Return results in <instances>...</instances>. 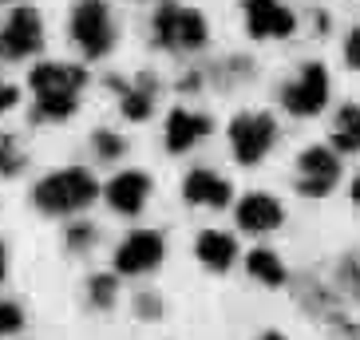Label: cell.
Segmentation results:
<instances>
[{"label":"cell","instance_id":"3957f363","mask_svg":"<svg viewBox=\"0 0 360 340\" xmlns=\"http://www.w3.org/2000/svg\"><path fill=\"white\" fill-rule=\"evenodd\" d=\"M274 138H277L274 119L262 115V111H245V115H238L230 123V147L238 155V162H245V166L262 162L269 155V147H274Z\"/></svg>","mask_w":360,"mask_h":340},{"label":"cell","instance_id":"d6986e66","mask_svg":"<svg viewBox=\"0 0 360 340\" xmlns=\"http://www.w3.org/2000/svg\"><path fill=\"white\" fill-rule=\"evenodd\" d=\"M24 166V155H20V143L12 135H0V174H16Z\"/></svg>","mask_w":360,"mask_h":340},{"label":"cell","instance_id":"7402d4cb","mask_svg":"<svg viewBox=\"0 0 360 340\" xmlns=\"http://www.w3.org/2000/svg\"><path fill=\"white\" fill-rule=\"evenodd\" d=\"M96 150L103 155V159H115V155H123V138H115L111 131H99V135H96Z\"/></svg>","mask_w":360,"mask_h":340},{"label":"cell","instance_id":"4fadbf2b","mask_svg":"<svg viewBox=\"0 0 360 340\" xmlns=\"http://www.w3.org/2000/svg\"><path fill=\"white\" fill-rule=\"evenodd\" d=\"M206 131H210V119L198 115V111L179 107V111H170V119H167V150L182 155V150H191Z\"/></svg>","mask_w":360,"mask_h":340},{"label":"cell","instance_id":"9a60e30c","mask_svg":"<svg viewBox=\"0 0 360 340\" xmlns=\"http://www.w3.org/2000/svg\"><path fill=\"white\" fill-rule=\"evenodd\" d=\"M198 261L206 269H230V261L238 257V245H233V237L230 234H222V230H206V234H198Z\"/></svg>","mask_w":360,"mask_h":340},{"label":"cell","instance_id":"7c38bea8","mask_svg":"<svg viewBox=\"0 0 360 340\" xmlns=\"http://www.w3.org/2000/svg\"><path fill=\"white\" fill-rule=\"evenodd\" d=\"M147 194H150V178L139 174V170H123L107 182V202L119 214H139L147 206Z\"/></svg>","mask_w":360,"mask_h":340},{"label":"cell","instance_id":"2e32d148","mask_svg":"<svg viewBox=\"0 0 360 340\" xmlns=\"http://www.w3.org/2000/svg\"><path fill=\"white\" fill-rule=\"evenodd\" d=\"M333 143H337V150H360V107L356 103L337 111V119H333Z\"/></svg>","mask_w":360,"mask_h":340},{"label":"cell","instance_id":"6da1fadb","mask_svg":"<svg viewBox=\"0 0 360 340\" xmlns=\"http://www.w3.org/2000/svg\"><path fill=\"white\" fill-rule=\"evenodd\" d=\"M96 194H99V186L84 166H68V170L48 174L36 186V206L48 214H75V210H84Z\"/></svg>","mask_w":360,"mask_h":340},{"label":"cell","instance_id":"e0dca14e","mask_svg":"<svg viewBox=\"0 0 360 340\" xmlns=\"http://www.w3.org/2000/svg\"><path fill=\"white\" fill-rule=\"evenodd\" d=\"M245 266H250V273H254L257 281H265V285H281V281H285V266L277 261L274 249H254V254L245 257Z\"/></svg>","mask_w":360,"mask_h":340},{"label":"cell","instance_id":"ffe728a7","mask_svg":"<svg viewBox=\"0 0 360 340\" xmlns=\"http://www.w3.org/2000/svg\"><path fill=\"white\" fill-rule=\"evenodd\" d=\"M24 325V313L12 301H0V336H12V332H20Z\"/></svg>","mask_w":360,"mask_h":340},{"label":"cell","instance_id":"52a82bcc","mask_svg":"<svg viewBox=\"0 0 360 340\" xmlns=\"http://www.w3.org/2000/svg\"><path fill=\"white\" fill-rule=\"evenodd\" d=\"M340 178V162L333 150L325 147H309L301 159H297V186H301V194H313V198H321V194H328L333 186H337Z\"/></svg>","mask_w":360,"mask_h":340},{"label":"cell","instance_id":"5bb4252c","mask_svg":"<svg viewBox=\"0 0 360 340\" xmlns=\"http://www.w3.org/2000/svg\"><path fill=\"white\" fill-rule=\"evenodd\" d=\"M182 194L194 206H226L230 202V182L214 170H191L186 182H182Z\"/></svg>","mask_w":360,"mask_h":340},{"label":"cell","instance_id":"ba28073f","mask_svg":"<svg viewBox=\"0 0 360 340\" xmlns=\"http://www.w3.org/2000/svg\"><path fill=\"white\" fill-rule=\"evenodd\" d=\"M162 254H167L162 234H155V230H135L115 249V269L119 273H147V269H155L162 261Z\"/></svg>","mask_w":360,"mask_h":340},{"label":"cell","instance_id":"4316f807","mask_svg":"<svg viewBox=\"0 0 360 340\" xmlns=\"http://www.w3.org/2000/svg\"><path fill=\"white\" fill-rule=\"evenodd\" d=\"M352 198H356V206H360V178L352 182Z\"/></svg>","mask_w":360,"mask_h":340},{"label":"cell","instance_id":"7a4b0ae2","mask_svg":"<svg viewBox=\"0 0 360 340\" xmlns=\"http://www.w3.org/2000/svg\"><path fill=\"white\" fill-rule=\"evenodd\" d=\"M72 36L87 55H107L115 44V24L103 0H79L72 12Z\"/></svg>","mask_w":360,"mask_h":340},{"label":"cell","instance_id":"8992f818","mask_svg":"<svg viewBox=\"0 0 360 340\" xmlns=\"http://www.w3.org/2000/svg\"><path fill=\"white\" fill-rule=\"evenodd\" d=\"M325 99H328V75L321 64H305L301 75L293 84H285V91H281V103L293 115H317L325 107Z\"/></svg>","mask_w":360,"mask_h":340},{"label":"cell","instance_id":"30bf717a","mask_svg":"<svg viewBox=\"0 0 360 340\" xmlns=\"http://www.w3.org/2000/svg\"><path fill=\"white\" fill-rule=\"evenodd\" d=\"M245 24L257 40H281L293 32V12L281 0H245Z\"/></svg>","mask_w":360,"mask_h":340},{"label":"cell","instance_id":"277c9868","mask_svg":"<svg viewBox=\"0 0 360 340\" xmlns=\"http://www.w3.org/2000/svg\"><path fill=\"white\" fill-rule=\"evenodd\" d=\"M155 40L167 44V48H202L206 44V20L194 8L162 4L155 12Z\"/></svg>","mask_w":360,"mask_h":340},{"label":"cell","instance_id":"ac0fdd59","mask_svg":"<svg viewBox=\"0 0 360 340\" xmlns=\"http://www.w3.org/2000/svg\"><path fill=\"white\" fill-rule=\"evenodd\" d=\"M150 107H155V99H150L147 87H123V115L127 119H147L150 115Z\"/></svg>","mask_w":360,"mask_h":340},{"label":"cell","instance_id":"44dd1931","mask_svg":"<svg viewBox=\"0 0 360 340\" xmlns=\"http://www.w3.org/2000/svg\"><path fill=\"white\" fill-rule=\"evenodd\" d=\"M91 301L96 305H111L115 301V277H91Z\"/></svg>","mask_w":360,"mask_h":340},{"label":"cell","instance_id":"cb8c5ba5","mask_svg":"<svg viewBox=\"0 0 360 340\" xmlns=\"http://www.w3.org/2000/svg\"><path fill=\"white\" fill-rule=\"evenodd\" d=\"M16 99H20V91L12 84H0V111H8V107H16Z\"/></svg>","mask_w":360,"mask_h":340},{"label":"cell","instance_id":"83f0119b","mask_svg":"<svg viewBox=\"0 0 360 340\" xmlns=\"http://www.w3.org/2000/svg\"><path fill=\"white\" fill-rule=\"evenodd\" d=\"M262 340H285V336H277V332H265V336Z\"/></svg>","mask_w":360,"mask_h":340},{"label":"cell","instance_id":"5b68a950","mask_svg":"<svg viewBox=\"0 0 360 340\" xmlns=\"http://www.w3.org/2000/svg\"><path fill=\"white\" fill-rule=\"evenodd\" d=\"M44 44V24H40V12L20 4V8H12L8 24L0 28V55L4 60H24V55L40 52Z\"/></svg>","mask_w":360,"mask_h":340},{"label":"cell","instance_id":"9c48e42d","mask_svg":"<svg viewBox=\"0 0 360 340\" xmlns=\"http://www.w3.org/2000/svg\"><path fill=\"white\" fill-rule=\"evenodd\" d=\"M28 84L40 99L48 96H64V99H75L79 96V87L87 84V72L75 64H36L32 75H28Z\"/></svg>","mask_w":360,"mask_h":340},{"label":"cell","instance_id":"484cf974","mask_svg":"<svg viewBox=\"0 0 360 340\" xmlns=\"http://www.w3.org/2000/svg\"><path fill=\"white\" fill-rule=\"evenodd\" d=\"M4 273H8V249L0 245V281H4Z\"/></svg>","mask_w":360,"mask_h":340},{"label":"cell","instance_id":"603a6c76","mask_svg":"<svg viewBox=\"0 0 360 340\" xmlns=\"http://www.w3.org/2000/svg\"><path fill=\"white\" fill-rule=\"evenodd\" d=\"M345 60H349L352 67H360V28H352L349 40H345Z\"/></svg>","mask_w":360,"mask_h":340},{"label":"cell","instance_id":"8fae6325","mask_svg":"<svg viewBox=\"0 0 360 340\" xmlns=\"http://www.w3.org/2000/svg\"><path fill=\"white\" fill-rule=\"evenodd\" d=\"M281 218H285V210H281V202L277 198H269V194H245L242 202H238V225L242 230H250V234H269V230H277L281 225Z\"/></svg>","mask_w":360,"mask_h":340},{"label":"cell","instance_id":"d4e9b609","mask_svg":"<svg viewBox=\"0 0 360 340\" xmlns=\"http://www.w3.org/2000/svg\"><path fill=\"white\" fill-rule=\"evenodd\" d=\"M84 242H91V230H87V225H75V230H72V245H84Z\"/></svg>","mask_w":360,"mask_h":340}]
</instances>
